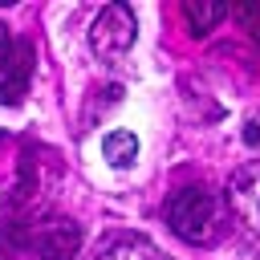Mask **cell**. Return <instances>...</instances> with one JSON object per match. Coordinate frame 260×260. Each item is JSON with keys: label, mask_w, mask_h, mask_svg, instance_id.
<instances>
[{"label": "cell", "mask_w": 260, "mask_h": 260, "mask_svg": "<svg viewBox=\"0 0 260 260\" xmlns=\"http://www.w3.org/2000/svg\"><path fill=\"white\" fill-rule=\"evenodd\" d=\"M219 199L207 187H183L167 199V223L179 240L187 244H211L219 236Z\"/></svg>", "instance_id": "cell-1"}, {"label": "cell", "mask_w": 260, "mask_h": 260, "mask_svg": "<svg viewBox=\"0 0 260 260\" xmlns=\"http://www.w3.org/2000/svg\"><path fill=\"white\" fill-rule=\"evenodd\" d=\"M89 45L98 57H118L134 45V12L126 4H106L89 28Z\"/></svg>", "instance_id": "cell-2"}, {"label": "cell", "mask_w": 260, "mask_h": 260, "mask_svg": "<svg viewBox=\"0 0 260 260\" xmlns=\"http://www.w3.org/2000/svg\"><path fill=\"white\" fill-rule=\"evenodd\" d=\"M228 203H232L240 228L260 244V162H252V167H244V171L232 175Z\"/></svg>", "instance_id": "cell-3"}, {"label": "cell", "mask_w": 260, "mask_h": 260, "mask_svg": "<svg viewBox=\"0 0 260 260\" xmlns=\"http://www.w3.org/2000/svg\"><path fill=\"white\" fill-rule=\"evenodd\" d=\"M32 248L45 256V260H69L77 248H81V228L73 219H45L37 223L32 232Z\"/></svg>", "instance_id": "cell-4"}, {"label": "cell", "mask_w": 260, "mask_h": 260, "mask_svg": "<svg viewBox=\"0 0 260 260\" xmlns=\"http://www.w3.org/2000/svg\"><path fill=\"white\" fill-rule=\"evenodd\" d=\"M28 73H32V49L20 41L8 57V77L0 81V102L4 106H16L24 98V85H28Z\"/></svg>", "instance_id": "cell-5"}, {"label": "cell", "mask_w": 260, "mask_h": 260, "mask_svg": "<svg viewBox=\"0 0 260 260\" xmlns=\"http://www.w3.org/2000/svg\"><path fill=\"white\" fill-rule=\"evenodd\" d=\"M223 12H228V4H215V0H207V4H199V0H187V4H183V20H187V28H191L195 37L211 32V28L223 20Z\"/></svg>", "instance_id": "cell-6"}, {"label": "cell", "mask_w": 260, "mask_h": 260, "mask_svg": "<svg viewBox=\"0 0 260 260\" xmlns=\"http://www.w3.org/2000/svg\"><path fill=\"white\" fill-rule=\"evenodd\" d=\"M98 260H171V256H162L154 244H146V240H138V236H122V240H114Z\"/></svg>", "instance_id": "cell-7"}, {"label": "cell", "mask_w": 260, "mask_h": 260, "mask_svg": "<svg viewBox=\"0 0 260 260\" xmlns=\"http://www.w3.org/2000/svg\"><path fill=\"white\" fill-rule=\"evenodd\" d=\"M102 154H106L114 167H130V162L138 158V138H134L130 130H114V134H106Z\"/></svg>", "instance_id": "cell-8"}, {"label": "cell", "mask_w": 260, "mask_h": 260, "mask_svg": "<svg viewBox=\"0 0 260 260\" xmlns=\"http://www.w3.org/2000/svg\"><path fill=\"white\" fill-rule=\"evenodd\" d=\"M232 12L248 24V32L256 37V45H260V4H232Z\"/></svg>", "instance_id": "cell-9"}, {"label": "cell", "mask_w": 260, "mask_h": 260, "mask_svg": "<svg viewBox=\"0 0 260 260\" xmlns=\"http://www.w3.org/2000/svg\"><path fill=\"white\" fill-rule=\"evenodd\" d=\"M8 53H12V45H8V32L0 24V65H8Z\"/></svg>", "instance_id": "cell-10"}]
</instances>
